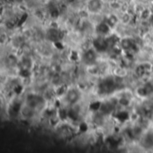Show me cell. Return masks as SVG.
<instances>
[{
	"instance_id": "obj_1",
	"label": "cell",
	"mask_w": 153,
	"mask_h": 153,
	"mask_svg": "<svg viewBox=\"0 0 153 153\" xmlns=\"http://www.w3.org/2000/svg\"><path fill=\"white\" fill-rule=\"evenodd\" d=\"M12 29L8 28L5 23L0 22V44H7Z\"/></svg>"
},
{
	"instance_id": "obj_2",
	"label": "cell",
	"mask_w": 153,
	"mask_h": 153,
	"mask_svg": "<svg viewBox=\"0 0 153 153\" xmlns=\"http://www.w3.org/2000/svg\"><path fill=\"white\" fill-rule=\"evenodd\" d=\"M0 77H1V74H0Z\"/></svg>"
}]
</instances>
